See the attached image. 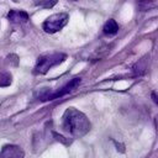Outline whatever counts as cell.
Listing matches in <instances>:
<instances>
[{
	"label": "cell",
	"instance_id": "obj_6",
	"mask_svg": "<svg viewBox=\"0 0 158 158\" xmlns=\"http://www.w3.org/2000/svg\"><path fill=\"white\" fill-rule=\"evenodd\" d=\"M7 19L9 21L14 22V23H25L28 21V14L23 10H10L7 14Z\"/></svg>",
	"mask_w": 158,
	"mask_h": 158
},
{
	"label": "cell",
	"instance_id": "obj_2",
	"mask_svg": "<svg viewBox=\"0 0 158 158\" xmlns=\"http://www.w3.org/2000/svg\"><path fill=\"white\" fill-rule=\"evenodd\" d=\"M67 58V54L64 53H47L42 54L37 58L36 65H35V74H46L51 68L63 63Z\"/></svg>",
	"mask_w": 158,
	"mask_h": 158
},
{
	"label": "cell",
	"instance_id": "obj_3",
	"mask_svg": "<svg viewBox=\"0 0 158 158\" xmlns=\"http://www.w3.org/2000/svg\"><path fill=\"white\" fill-rule=\"evenodd\" d=\"M68 14L65 12H59V14H54L49 17H47L43 23H42V28L44 32L47 33H56L58 31H60L68 22Z\"/></svg>",
	"mask_w": 158,
	"mask_h": 158
},
{
	"label": "cell",
	"instance_id": "obj_12",
	"mask_svg": "<svg viewBox=\"0 0 158 158\" xmlns=\"http://www.w3.org/2000/svg\"><path fill=\"white\" fill-rule=\"evenodd\" d=\"M70 1H77V0H70Z\"/></svg>",
	"mask_w": 158,
	"mask_h": 158
},
{
	"label": "cell",
	"instance_id": "obj_4",
	"mask_svg": "<svg viewBox=\"0 0 158 158\" xmlns=\"http://www.w3.org/2000/svg\"><path fill=\"white\" fill-rule=\"evenodd\" d=\"M79 84H80V78H74V79H72L69 83H67L63 88H60L59 90H57V91H54V93H52V94H51V93L42 94V95L40 96V99H41L42 101H47V100H54V99L62 98V96H64L65 94L72 93L74 89H77Z\"/></svg>",
	"mask_w": 158,
	"mask_h": 158
},
{
	"label": "cell",
	"instance_id": "obj_7",
	"mask_svg": "<svg viewBox=\"0 0 158 158\" xmlns=\"http://www.w3.org/2000/svg\"><path fill=\"white\" fill-rule=\"evenodd\" d=\"M102 30H104V33H105V35L111 36V35L117 33V31H118V25H117V22H116L115 20L110 19V20L106 21V23L104 25V28H102Z\"/></svg>",
	"mask_w": 158,
	"mask_h": 158
},
{
	"label": "cell",
	"instance_id": "obj_8",
	"mask_svg": "<svg viewBox=\"0 0 158 158\" xmlns=\"http://www.w3.org/2000/svg\"><path fill=\"white\" fill-rule=\"evenodd\" d=\"M33 1L36 6H40L43 9H51L58 2V0H33Z\"/></svg>",
	"mask_w": 158,
	"mask_h": 158
},
{
	"label": "cell",
	"instance_id": "obj_1",
	"mask_svg": "<svg viewBox=\"0 0 158 158\" xmlns=\"http://www.w3.org/2000/svg\"><path fill=\"white\" fill-rule=\"evenodd\" d=\"M63 128L75 138L85 136L90 131V122L88 117L74 107H68L63 114Z\"/></svg>",
	"mask_w": 158,
	"mask_h": 158
},
{
	"label": "cell",
	"instance_id": "obj_11",
	"mask_svg": "<svg viewBox=\"0 0 158 158\" xmlns=\"http://www.w3.org/2000/svg\"><path fill=\"white\" fill-rule=\"evenodd\" d=\"M151 98H152V100H153V101H154V102H156V104L158 105V94L153 91V93L151 94Z\"/></svg>",
	"mask_w": 158,
	"mask_h": 158
},
{
	"label": "cell",
	"instance_id": "obj_10",
	"mask_svg": "<svg viewBox=\"0 0 158 158\" xmlns=\"http://www.w3.org/2000/svg\"><path fill=\"white\" fill-rule=\"evenodd\" d=\"M11 84V75L9 73L0 72V86H9Z\"/></svg>",
	"mask_w": 158,
	"mask_h": 158
},
{
	"label": "cell",
	"instance_id": "obj_5",
	"mask_svg": "<svg viewBox=\"0 0 158 158\" xmlns=\"http://www.w3.org/2000/svg\"><path fill=\"white\" fill-rule=\"evenodd\" d=\"M25 152L16 144H6L0 152V158H23Z\"/></svg>",
	"mask_w": 158,
	"mask_h": 158
},
{
	"label": "cell",
	"instance_id": "obj_9",
	"mask_svg": "<svg viewBox=\"0 0 158 158\" xmlns=\"http://www.w3.org/2000/svg\"><path fill=\"white\" fill-rule=\"evenodd\" d=\"M146 59H141L139 62H137L136 64H135V67H133V72H135V74L136 75H139V74H143L144 73V69H146Z\"/></svg>",
	"mask_w": 158,
	"mask_h": 158
}]
</instances>
